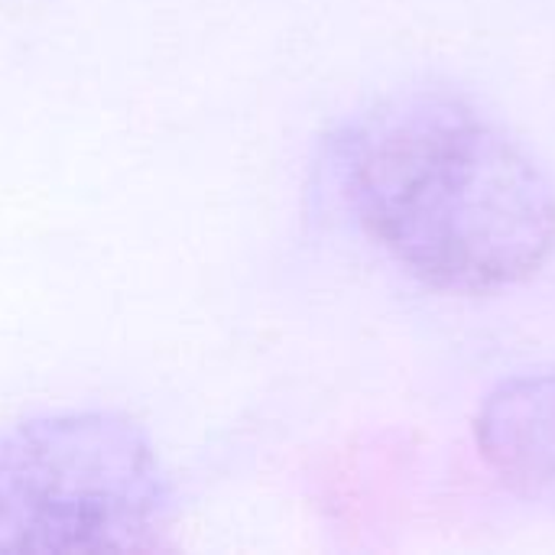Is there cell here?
Wrapping results in <instances>:
<instances>
[{
  "label": "cell",
  "mask_w": 555,
  "mask_h": 555,
  "mask_svg": "<svg viewBox=\"0 0 555 555\" xmlns=\"http://www.w3.org/2000/svg\"><path fill=\"white\" fill-rule=\"evenodd\" d=\"M475 439L504 488L555 511V367L498 384L478 410Z\"/></svg>",
  "instance_id": "cell-3"
},
{
  "label": "cell",
  "mask_w": 555,
  "mask_h": 555,
  "mask_svg": "<svg viewBox=\"0 0 555 555\" xmlns=\"http://www.w3.org/2000/svg\"><path fill=\"white\" fill-rule=\"evenodd\" d=\"M332 172L361 231L420 283L488 296L555 250V185L488 111L446 88L384 98L332 140Z\"/></svg>",
  "instance_id": "cell-1"
},
{
  "label": "cell",
  "mask_w": 555,
  "mask_h": 555,
  "mask_svg": "<svg viewBox=\"0 0 555 555\" xmlns=\"http://www.w3.org/2000/svg\"><path fill=\"white\" fill-rule=\"evenodd\" d=\"M166 478L133 423L68 413L0 436V550H137L166 524Z\"/></svg>",
  "instance_id": "cell-2"
}]
</instances>
